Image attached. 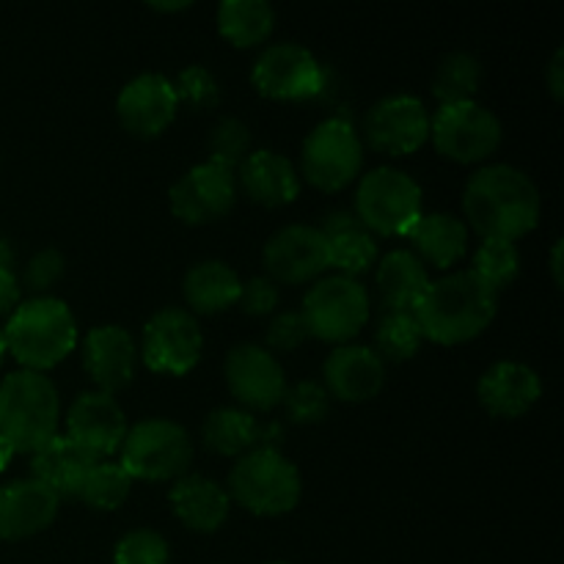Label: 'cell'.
Masks as SVG:
<instances>
[{
    "label": "cell",
    "mask_w": 564,
    "mask_h": 564,
    "mask_svg": "<svg viewBox=\"0 0 564 564\" xmlns=\"http://www.w3.org/2000/svg\"><path fill=\"white\" fill-rule=\"evenodd\" d=\"M463 209L482 240H510L529 235L540 220V191L516 165H485L463 191Z\"/></svg>",
    "instance_id": "cell-1"
},
{
    "label": "cell",
    "mask_w": 564,
    "mask_h": 564,
    "mask_svg": "<svg viewBox=\"0 0 564 564\" xmlns=\"http://www.w3.org/2000/svg\"><path fill=\"white\" fill-rule=\"evenodd\" d=\"M496 312H499L496 292L471 270H460L430 281L427 292L413 308V317L424 339L438 345H460L482 334L494 323Z\"/></svg>",
    "instance_id": "cell-2"
},
{
    "label": "cell",
    "mask_w": 564,
    "mask_h": 564,
    "mask_svg": "<svg viewBox=\"0 0 564 564\" xmlns=\"http://www.w3.org/2000/svg\"><path fill=\"white\" fill-rule=\"evenodd\" d=\"M58 389L44 372L17 369L0 380V441L11 452L33 455L58 435Z\"/></svg>",
    "instance_id": "cell-3"
},
{
    "label": "cell",
    "mask_w": 564,
    "mask_h": 564,
    "mask_svg": "<svg viewBox=\"0 0 564 564\" xmlns=\"http://www.w3.org/2000/svg\"><path fill=\"white\" fill-rule=\"evenodd\" d=\"M3 336L6 347L22 369L44 372L75 350L77 323L61 297L36 295L9 314Z\"/></svg>",
    "instance_id": "cell-4"
},
{
    "label": "cell",
    "mask_w": 564,
    "mask_h": 564,
    "mask_svg": "<svg viewBox=\"0 0 564 564\" xmlns=\"http://www.w3.org/2000/svg\"><path fill=\"white\" fill-rule=\"evenodd\" d=\"M301 471L279 449H257L237 457L229 474V499L253 516H284L301 501Z\"/></svg>",
    "instance_id": "cell-5"
},
{
    "label": "cell",
    "mask_w": 564,
    "mask_h": 564,
    "mask_svg": "<svg viewBox=\"0 0 564 564\" xmlns=\"http://www.w3.org/2000/svg\"><path fill=\"white\" fill-rule=\"evenodd\" d=\"M119 466L132 479L169 482L185 477L193 460L191 435L171 419H143L127 430Z\"/></svg>",
    "instance_id": "cell-6"
},
{
    "label": "cell",
    "mask_w": 564,
    "mask_h": 564,
    "mask_svg": "<svg viewBox=\"0 0 564 564\" xmlns=\"http://www.w3.org/2000/svg\"><path fill=\"white\" fill-rule=\"evenodd\" d=\"M356 218L372 235L402 237L422 215V187L411 174L391 165L372 169L356 191Z\"/></svg>",
    "instance_id": "cell-7"
},
{
    "label": "cell",
    "mask_w": 564,
    "mask_h": 564,
    "mask_svg": "<svg viewBox=\"0 0 564 564\" xmlns=\"http://www.w3.org/2000/svg\"><path fill=\"white\" fill-rule=\"evenodd\" d=\"M301 317L314 339L347 345L352 336L361 334L369 319L367 286L339 273L314 281L303 297Z\"/></svg>",
    "instance_id": "cell-8"
},
{
    "label": "cell",
    "mask_w": 564,
    "mask_h": 564,
    "mask_svg": "<svg viewBox=\"0 0 564 564\" xmlns=\"http://www.w3.org/2000/svg\"><path fill=\"white\" fill-rule=\"evenodd\" d=\"M303 176L319 191H341L350 185L364 165V143L347 119H325L303 141Z\"/></svg>",
    "instance_id": "cell-9"
},
{
    "label": "cell",
    "mask_w": 564,
    "mask_h": 564,
    "mask_svg": "<svg viewBox=\"0 0 564 564\" xmlns=\"http://www.w3.org/2000/svg\"><path fill=\"white\" fill-rule=\"evenodd\" d=\"M430 135L444 158L457 163H479L499 149L501 121L477 99L441 105L435 116H430Z\"/></svg>",
    "instance_id": "cell-10"
},
{
    "label": "cell",
    "mask_w": 564,
    "mask_h": 564,
    "mask_svg": "<svg viewBox=\"0 0 564 564\" xmlns=\"http://www.w3.org/2000/svg\"><path fill=\"white\" fill-rule=\"evenodd\" d=\"M251 80L259 94L270 99H312L323 91L325 69L312 50L295 42H279L262 50L251 72Z\"/></svg>",
    "instance_id": "cell-11"
},
{
    "label": "cell",
    "mask_w": 564,
    "mask_h": 564,
    "mask_svg": "<svg viewBox=\"0 0 564 564\" xmlns=\"http://www.w3.org/2000/svg\"><path fill=\"white\" fill-rule=\"evenodd\" d=\"M204 336L187 308L165 306L143 325V361L152 372L185 375L202 358Z\"/></svg>",
    "instance_id": "cell-12"
},
{
    "label": "cell",
    "mask_w": 564,
    "mask_h": 564,
    "mask_svg": "<svg viewBox=\"0 0 564 564\" xmlns=\"http://www.w3.org/2000/svg\"><path fill=\"white\" fill-rule=\"evenodd\" d=\"M224 375L231 397L240 402L242 411H273L284 400V367L264 347L251 345V341L231 347L224 364Z\"/></svg>",
    "instance_id": "cell-13"
},
{
    "label": "cell",
    "mask_w": 564,
    "mask_h": 564,
    "mask_svg": "<svg viewBox=\"0 0 564 564\" xmlns=\"http://www.w3.org/2000/svg\"><path fill=\"white\" fill-rule=\"evenodd\" d=\"M364 135L383 154H411L430 138V110L413 94H389L367 110Z\"/></svg>",
    "instance_id": "cell-14"
},
{
    "label": "cell",
    "mask_w": 564,
    "mask_h": 564,
    "mask_svg": "<svg viewBox=\"0 0 564 564\" xmlns=\"http://www.w3.org/2000/svg\"><path fill=\"white\" fill-rule=\"evenodd\" d=\"M237 196L235 171L218 163H198L174 182L169 193L171 213L182 224H213L224 218Z\"/></svg>",
    "instance_id": "cell-15"
},
{
    "label": "cell",
    "mask_w": 564,
    "mask_h": 564,
    "mask_svg": "<svg viewBox=\"0 0 564 564\" xmlns=\"http://www.w3.org/2000/svg\"><path fill=\"white\" fill-rule=\"evenodd\" d=\"M262 259L275 284H306L328 270V237L317 226H284L270 237Z\"/></svg>",
    "instance_id": "cell-16"
},
{
    "label": "cell",
    "mask_w": 564,
    "mask_h": 564,
    "mask_svg": "<svg viewBox=\"0 0 564 564\" xmlns=\"http://www.w3.org/2000/svg\"><path fill=\"white\" fill-rule=\"evenodd\" d=\"M127 430L130 427H127L124 408L116 402L113 394L97 389L77 394L66 413V438L75 441L94 460H105L119 452Z\"/></svg>",
    "instance_id": "cell-17"
},
{
    "label": "cell",
    "mask_w": 564,
    "mask_h": 564,
    "mask_svg": "<svg viewBox=\"0 0 564 564\" xmlns=\"http://www.w3.org/2000/svg\"><path fill=\"white\" fill-rule=\"evenodd\" d=\"M180 99L174 83L158 72L132 77L116 97V116L121 127L138 138H154L174 121Z\"/></svg>",
    "instance_id": "cell-18"
},
{
    "label": "cell",
    "mask_w": 564,
    "mask_h": 564,
    "mask_svg": "<svg viewBox=\"0 0 564 564\" xmlns=\"http://www.w3.org/2000/svg\"><path fill=\"white\" fill-rule=\"evenodd\" d=\"M138 347L121 325H97L83 339V367L97 391L116 394L135 375Z\"/></svg>",
    "instance_id": "cell-19"
},
{
    "label": "cell",
    "mask_w": 564,
    "mask_h": 564,
    "mask_svg": "<svg viewBox=\"0 0 564 564\" xmlns=\"http://www.w3.org/2000/svg\"><path fill=\"white\" fill-rule=\"evenodd\" d=\"M58 496L33 477L0 485V540L33 538L44 532L58 516Z\"/></svg>",
    "instance_id": "cell-20"
},
{
    "label": "cell",
    "mask_w": 564,
    "mask_h": 564,
    "mask_svg": "<svg viewBox=\"0 0 564 564\" xmlns=\"http://www.w3.org/2000/svg\"><path fill=\"white\" fill-rule=\"evenodd\" d=\"M325 391L336 400L367 402L386 383V361L367 345H339L323 367Z\"/></svg>",
    "instance_id": "cell-21"
},
{
    "label": "cell",
    "mask_w": 564,
    "mask_h": 564,
    "mask_svg": "<svg viewBox=\"0 0 564 564\" xmlns=\"http://www.w3.org/2000/svg\"><path fill=\"white\" fill-rule=\"evenodd\" d=\"M543 394L540 375L529 364L521 361H499L485 369L479 378L477 397L494 416L516 419L523 416Z\"/></svg>",
    "instance_id": "cell-22"
},
{
    "label": "cell",
    "mask_w": 564,
    "mask_h": 564,
    "mask_svg": "<svg viewBox=\"0 0 564 564\" xmlns=\"http://www.w3.org/2000/svg\"><path fill=\"white\" fill-rule=\"evenodd\" d=\"M169 505L187 529L213 534L229 518L231 499L215 479L202 477V474H185L171 485Z\"/></svg>",
    "instance_id": "cell-23"
},
{
    "label": "cell",
    "mask_w": 564,
    "mask_h": 564,
    "mask_svg": "<svg viewBox=\"0 0 564 564\" xmlns=\"http://www.w3.org/2000/svg\"><path fill=\"white\" fill-rule=\"evenodd\" d=\"M94 460L86 449L69 441L66 435H53L42 449L31 455V477L53 490L58 499L80 494V485L86 474L91 471Z\"/></svg>",
    "instance_id": "cell-24"
},
{
    "label": "cell",
    "mask_w": 564,
    "mask_h": 564,
    "mask_svg": "<svg viewBox=\"0 0 564 564\" xmlns=\"http://www.w3.org/2000/svg\"><path fill=\"white\" fill-rule=\"evenodd\" d=\"M240 185L257 204L284 207L301 191V176L290 158L273 149H257L240 163Z\"/></svg>",
    "instance_id": "cell-25"
},
{
    "label": "cell",
    "mask_w": 564,
    "mask_h": 564,
    "mask_svg": "<svg viewBox=\"0 0 564 564\" xmlns=\"http://www.w3.org/2000/svg\"><path fill=\"white\" fill-rule=\"evenodd\" d=\"M427 286V264L408 248H397L380 259L378 292L386 312H413Z\"/></svg>",
    "instance_id": "cell-26"
},
{
    "label": "cell",
    "mask_w": 564,
    "mask_h": 564,
    "mask_svg": "<svg viewBox=\"0 0 564 564\" xmlns=\"http://www.w3.org/2000/svg\"><path fill=\"white\" fill-rule=\"evenodd\" d=\"M240 290V275L235 273V268L220 262V259H204V262L193 264L185 273V281H182L187 306L198 314L226 312V308L237 303Z\"/></svg>",
    "instance_id": "cell-27"
},
{
    "label": "cell",
    "mask_w": 564,
    "mask_h": 564,
    "mask_svg": "<svg viewBox=\"0 0 564 564\" xmlns=\"http://www.w3.org/2000/svg\"><path fill=\"white\" fill-rule=\"evenodd\" d=\"M419 259H427L435 268H452L466 257L468 229L460 218L449 213H422L408 231Z\"/></svg>",
    "instance_id": "cell-28"
},
{
    "label": "cell",
    "mask_w": 564,
    "mask_h": 564,
    "mask_svg": "<svg viewBox=\"0 0 564 564\" xmlns=\"http://www.w3.org/2000/svg\"><path fill=\"white\" fill-rule=\"evenodd\" d=\"M259 422L242 408H218L204 419V444L224 457H242L259 446Z\"/></svg>",
    "instance_id": "cell-29"
},
{
    "label": "cell",
    "mask_w": 564,
    "mask_h": 564,
    "mask_svg": "<svg viewBox=\"0 0 564 564\" xmlns=\"http://www.w3.org/2000/svg\"><path fill=\"white\" fill-rule=\"evenodd\" d=\"M275 25V9L268 0H224L218 6V28L235 47H257Z\"/></svg>",
    "instance_id": "cell-30"
},
{
    "label": "cell",
    "mask_w": 564,
    "mask_h": 564,
    "mask_svg": "<svg viewBox=\"0 0 564 564\" xmlns=\"http://www.w3.org/2000/svg\"><path fill=\"white\" fill-rule=\"evenodd\" d=\"M482 83V64L466 50L444 55L433 75V94L441 105L471 102Z\"/></svg>",
    "instance_id": "cell-31"
},
{
    "label": "cell",
    "mask_w": 564,
    "mask_h": 564,
    "mask_svg": "<svg viewBox=\"0 0 564 564\" xmlns=\"http://www.w3.org/2000/svg\"><path fill=\"white\" fill-rule=\"evenodd\" d=\"M132 490V477L119 466V463H94L91 471L86 474L77 499L91 510H116L127 501Z\"/></svg>",
    "instance_id": "cell-32"
},
{
    "label": "cell",
    "mask_w": 564,
    "mask_h": 564,
    "mask_svg": "<svg viewBox=\"0 0 564 564\" xmlns=\"http://www.w3.org/2000/svg\"><path fill=\"white\" fill-rule=\"evenodd\" d=\"M424 334L413 312H386L375 330V347L383 361H408L422 347Z\"/></svg>",
    "instance_id": "cell-33"
},
{
    "label": "cell",
    "mask_w": 564,
    "mask_h": 564,
    "mask_svg": "<svg viewBox=\"0 0 564 564\" xmlns=\"http://www.w3.org/2000/svg\"><path fill=\"white\" fill-rule=\"evenodd\" d=\"M375 259H378V242L364 226L328 237V268L339 270V275L356 279L372 268Z\"/></svg>",
    "instance_id": "cell-34"
},
{
    "label": "cell",
    "mask_w": 564,
    "mask_h": 564,
    "mask_svg": "<svg viewBox=\"0 0 564 564\" xmlns=\"http://www.w3.org/2000/svg\"><path fill=\"white\" fill-rule=\"evenodd\" d=\"M471 273L494 292L505 290L521 273V251L510 240H482V246L474 253Z\"/></svg>",
    "instance_id": "cell-35"
},
{
    "label": "cell",
    "mask_w": 564,
    "mask_h": 564,
    "mask_svg": "<svg viewBox=\"0 0 564 564\" xmlns=\"http://www.w3.org/2000/svg\"><path fill=\"white\" fill-rule=\"evenodd\" d=\"M209 163H218L224 169L235 171L242 160L251 154V130L237 116H224L218 124L209 130L207 138Z\"/></svg>",
    "instance_id": "cell-36"
},
{
    "label": "cell",
    "mask_w": 564,
    "mask_h": 564,
    "mask_svg": "<svg viewBox=\"0 0 564 564\" xmlns=\"http://www.w3.org/2000/svg\"><path fill=\"white\" fill-rule=\"evenodd\" d=\"M281 402L286 408V416L297 424H317L330 411V394L317 380H301L295 386H286Z\"/></svg>",
    "instance_id": "cell-37"
},
{
    "label": "cell",
    "mask_w": 564,
    "mask_h": 564,
    "mask_svg": "<svg viewBox=\"0 0 564 564\" xmlns=\"http://www.w3.org/2000/svg\"><path fill=\"white\" fill-rule=\"evenodd\" d=\"M113 564H169V543L152 529H132L116 543Z\"/></svg>",
    "instance_id": "cell-38"
},
{
    "label": "cell",
    "mask_w": 564,
    "mask_h": 564,
    "mask_svg": "<svg viewBox=\"0 0 564 564\" xmlns=\"http://www.w3.org/2000/svg\"><path fill=\"white\" fill-rule=\"evenodd\" d=\"M174 91L180 102H187L193 110H209L220 102V83L207 66L193 64L180 72L174 83Z\"/></svg>",
    "instance_id": "cell-39"
},
{
    "label": "cell",
    "mask_w": 564,
    "mask_h": 564,
    "mask_svg": "<svg viewBox=\"0 0 564 564\" xmlns=\"http://www.w3.org/2000/svg\"><path fill=\"white\" fill-rule=\"evenodd\" d=\"M66 259L58 248H44V251L33 253L31 262L25 264V284L33 292H47L55 281L64 275Z\"/></svg>",
    "instance_id": "cell-40"
},
{
    "label": "cell",
    "mask_w": 564,
    "mask_h": 564,
    "mask_svg": "<svg viewBox=\"0 0 564 564\" xmlns=\"http://www.w3.org/2000/svg\"><path fill=\"white\" fill-rule=\"evenodd\" d=\"M237 303L242 306V312L251 314V317H264V314H273V308L279 306V284L268 275H253L251 281H246L240 290Z\"/></svg>",
    "instance_id": "cell-41"
},
{
    "label": "cell",
    "mask_w": 564,
    "mask_h": 564,
    "mask_svg": "<svg viewBox=\"0 0 564 564\" xmlns=\"http://www.w3.org/2000/svg\"><path fill=\"white\" fill-rule=\"evenodd\" d=\"M308 339V330L303 325L301 312H281L270 319L268 325V345L273 350L290 352L295 347H301Z\"/></svg>",
    "instance_id": "cell-42"
},
{
    "label": "cell",
    "mask_w": 564,
    "mask_h": 564,
    "mask_svg": "<svg viewBox=\"0 0 564 564\" xmlns=\"http://www.w3.org/2000/svg\"><path fill=\"white\" fill-rule=\"evenodd\" d=\"M20 306V284L14 270L0 268V317H9Z\"/></svg>",
    "instance_id": "cell-43"
},
{
    "label": "cell",
    "mask_w": 564,
    "mask_h": 564,
    "mask_svg": "<svg viewBox=\"0 0 564 564\" xmlns=\"http://www.w3.org/2000/svg\"><path fill=\"white\" fill-rule=\"evenodd\" d=\"M545 80H549L551 97L562 99L564 97V50L562 47L556 50L554 58H551L549 75H545Z\"/></svg>",
    "instance_id": "cell-44"
},
{
    "label": "cell",
    "mask_w": 564,
    "mask_h": 564,
    "mask_svg": "<svg viewBox=\"0 0 564 564\" xmlns=\"http://www.w3.org/2000/svg\"><path fill=\"white\" fill-rule=\"evenodd\" d=\"M551 275H554V284L562 286V281H564V273H562V240H556L554 248H551Z\"/></svg>",
    "instance_id": "cell-45"
},
{
    "label": "cell",
    "mask_w": 564,
    "mask_h": 564,
    "mask_svg": "<svg viewBox=\"0 0 564 564\" xmlns=\"http://www.w3.org/2000/svg\"><path fill=\"white\" fill-rule=\"evenodd\" d=\"M187 6H191V3H185V0H182V3H152V9H160V11H176V9H187Z\"/></svg>",
    "instance_id": "cell-46"
},
{
    "label": "cell",
    "mask_w": 564,
    "mask_h": 564,
    "mask_svg": "<svg viewBox=\"0 0 564 564\" xmlns=\"http://www.w3.org/2000/svg\"><path fill=\"white\" fill-rule=\"evenodd\" d=\"M11 455H14V452H11V449H9V446H6V444H3V441H0V468H3V466H6V460H9V457H11Z\"/></svg>",
    "instance_id": "cell-47"
},
{
    "label": "cell",
    "mask_w": 564,
    "mask_h": 564,
    "mask_svg": "<svg viewBox=\"0 0 564 564\" xmlns=\"http://www.w3.org/2000/svg\"><path fill=\"white\" fill-rule=\"evenodd\" d=\"M6 352H9V347H6V336H3V328H0V367H3V358Z\"/></svg>",
    "instance_id": "cell-48"
},
{
    "label": "cell",
    "mask_w": 564,
    "mask_h": 564,
    "mask_svg": "<svg viewBox=\"0 0 564 564\" xmlns=\"http://www.w3.org/2000/svg\"><path fill=\"white\" fill-rule=\"evenodd\" d=\"M268 564H290V562H268Z\"/></svg>",
    "instance_id": "cell-49"
}]
</instances>
